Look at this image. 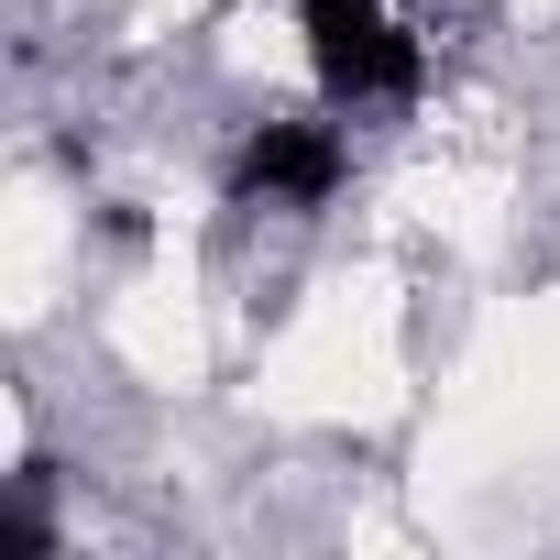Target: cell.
<instances>
[{"mask_svg":"<svg viewBox=\"0 0 560 560\" xmlns=\"http://www.w3.org/2000/svg\"><path fill=\"white\" fill-rule=\"evenodd\" d=\"M308 56L330 100H407L418 89V34L385 12V0H298Z\"/></svg>","mask_w":560,"mask_h":560,"instance_id":"6da1fadb","label":"cell"},{"mask_svg":"<svg viewBox=\"0 0 560 560\" xmlns=\"http://www.w3.org/2000/svg\"><path fill=\"white\" fill-rule=\"evenodd\" d=\"M341 187V143L319 132V121H264L253 143H242V198H298V209H319Z\"/></svg>","mask_w":560,"mask_h":560,"instance_id":"7a4b0ae2","label":"cell"}]
</instances>
